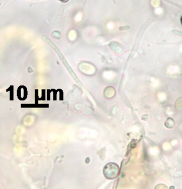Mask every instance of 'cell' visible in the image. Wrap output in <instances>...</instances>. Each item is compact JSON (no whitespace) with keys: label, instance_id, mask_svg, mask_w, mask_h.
<instances>
[{"label":"cell","instance_id":"cell-1","mask_svg":"<svg viewBox=\"0 0 182 189\" xmlns=\"http://www.w3.org/2000/svg\"><path fill=\"white\" fill-rule=\"evenodd\" d=\"M180 22H181V24H182V16L181 17V18H180Z\"/></svg>","mask_w":182,"mask_h":189}]
</instances>
